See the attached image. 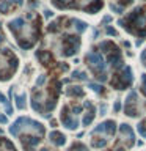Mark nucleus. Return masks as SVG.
I'll return each instance as SVG.
<instances>
[{"mask_svg":"<svg viewBox=\"0 0 146 151\" xmlns=\"http://www.w3.org/2000/svg\"><path fill=\"white\" fill-rule=\"evenodd\" d=\"M39 140L41 138L38 135H22L21 137V142L27 151H35V146L39 143Z\"/></svg>","mask_w":146,"mask_h":151,"instance_id":"nucleus-8","label":"nucleus"},{"mask_svg":"<svg viewBox=\"0 0 146 151\" xmlns=\"http://www.w3.org/2000/svg\"><path fill=\"white\" fill-rule=\"evenodd\" d=\"M86 63L90 65V68L96 72V77L105 74V63H104L101 54L98 52H90L86 55Z\"/></svg>","mask_w":146,"mask_h":151,"instance_id":"nucleus-2","label":"nucleus"},{"mask_svg":"<svg viewBox=\"0 0 146 151\" xmlns=\"http://www.w3.org/2000/svg\"><path fill=\"white\" fill-rule=\"evenodd\" d=\"M138 132L143 135V137H146V120H143V121L138 125Z\"/></svg>","mask_w":146,"mask_h":151,"instance_id":"nucleus-23","label":"nucleus"},{"mask_svg":"<svg viewBox=\"0 0 146 151\" xmlns=\"http://www.w3.org/2000/svg\"><path fill=\"white\" fill-rule=\"evenodd\" d=\"M44 13H46V17H51V16H52V13H51L49 10H47V11H44Z\"/></svg>","mask_w":146,"mask_h":151,"instance_id":"nucleus-36","label":"nucleus"},{"mask_svg":"<svg viewBox=\"0 0 146 151\" xmlns=\"http://www.w3.org/2000/svg\"><path fill=\"white\" fill-rule=\"evenodd\" d=\"M61 121H63V126H66L68 129H77V126H79L77 118L69 113L68 107H63V110H61Z\"/></svg>","mask_w":146,"mask_h":151,"instance_id":"nucleus-6","label":"nucleus"},{"mask_svg":"<svg viewBox=\"0 0 146 151\" xmlns=\"http://www.w3.org/2000/svg\"><path fill=\"white\" fill-rule=\"evenodd\" d=\"M11 2H14L16 5H22V0H11Z\"/></svg>","mask_w":146,"mask_h":151,"instance_id":"nucleus-35","label":"nucleus"},{"mask_svg":"<svg viewBox=\"0 0 146 151\" xmlns=\"http://www.w3.org/2000/svg\"><path fill=\"white\" fill-rule=\"evenodd\" d=\"M99 49L101 50H104V52H115V50H118V47L113 44L112 41H104V42H101V46H99Z\"/></svg>","mask_w":146,"mask_h":151,"instance_id":"nucleus-14","label":"nucleus"},{"mask_svg":"<svg viewBox=\"0 0 146 151\" xmlns=\"http://www.w3.org/2000/svg\"><path fill=\"white\" fill-rule=\"evenodd\" d=\"M141 93L146 96V74L141 76Z\"/></svg>","mask_w":146,"mask_h":151,"instance_id":"nucleus-25","label":"nucleus"},{"mask_svg":"<svg viewBox=\"0 0 146 151\" xmlns=\"http://www.w3.org/2000/svg\"><path fill=\"white\" fill-rule=\"evenodd\" d=\"M107 33H109V35H115V36H116V32H115L113 29H110V27L107 29Z\"/></svg>","mask_w":146,"mask_h":151,"instance_id":"nucleus-31","label":"nucleus"},{"mask_svg":"<svg viewBox=\"0 0 146 151\" xmlns=\"http://www.w3.org/2000/svg\"><path fill=\"white\" fill-rule=\"evenodd\" d=\"M137 93L130 91V95L126 99V106H124V112L129 117H137Z\"/></svg>","mask_w":146,"mask_h":151,"instance_id":"nucleus-5","label":"nucleus"},{"mask_svg":"<svg viewBox=\"0 0 146 151\" xmlns=\"http://www.w3.org/2000/svg\"><path fill=\"white\" fill-rule=\"evenodd\" d=\"M66 95H69V96H79V98H82L85 93H83V90L80 87H69L68 90H66Z\"/></svg>","mask_w":146,"mask_h":151,"instance_id":"nucleus-15","label":"nucleus"},{"mask_svg":"<svg viewBox=\"0 0 146 151\" xmlns=\"http://www.w3.org/2000/svg\"><path fill=\"white\" fill-rule=\"evenodd\" d=\"M51 142L53 143V145H57V146H61V145H64V142H66V137H64L61 132H58V131H53V132H51Z\"/></svg>","mask_w":146,"mask_h":151,"instance_id":"nucleus-9","label":"nucleus"},{"mask_svg":"<svg viewBox=\"0 0 146 151\" xmlns=\"http://www.w3.org/2000/svg\"><path fill=\"white\" fill-rule=\"evenodd\" d=\"M129 3H132V0H121V5H129Z\"/></svg>","mask_w":146,"mask_h":151,"instance_id":"nucleus-33","label":"nucleus"},{"mask_svg":"<svg viewBox=\"0 0 146 151\" xmlns=\"http://www.w3.org/2000/svg\"><path fill=\"white\" fill-rule=\"evenodd\" d=\"M72 77H74V79H79V80H86L88 79L86 74H85V72H82V71H74V72H72Z\"/></svg>","mask_w":146,"mask_h":151,"instance_id":"nucleus-22","label":"nucleus"},{"mask_svg":"<svg viewBox=\"0 0 146 151\" xmlns=\"http://www.w3.org/2000/svg\"><path fill=\"white\" fill-rule=\"evenodd\" d=\"M36 57L41 60V63H43V65H49V63H52V55H51V52L38 50V52H36Z\"/></svg>","mask_w":146,"mask_h":151,"instance_id":"nucleus-13","label":"nucleus"},{"mask_svg":"<svg viewBox=\"0 0 146 151\" xmlns=\"http://www.w3.org/2000/svg\"><path fill=\"white\" fill-rule=\"evenodd\" d=\"M44 80H46V76H41L39 79L36 80V85H43V84H44Z\"/></svg>","mask_w":146,"mask_h":151,"instance_id":"nucleus-28","label":"nucleus"},{"mask_svg":"<svg viewBox=\"0 0 146 151\" xmlns=\"http://www.w3.org/2000/svg\"><path fill=\"white\" fill-rule=\"evenodd\" d=\"M90 88H93V90L98 91V93L102 91V87H101V85H96V84H90Z\"/></svg>","mask_w":146,"mask_h":151,"instance_id":"nucleus-26","label":"nucleus"},{"mask_svg":"<svg viewBox=\"0 0 146 151\" xmlns=\"http://www.w3.org/2000/svg\"><path fill=\"white\" fill-rule=\"evenodd\" d=\"M8 27H10V30H11L14 35H16V36H19V30L24 27V19H22V17L14 19V21H11L10 24H8Z\"/></svg>","mask_w":146,"mask_h":151,"instance_id":"nucleus-10","label":"nucleus"},{"mask_svg":"<svg viewBox=\"0 0 146 151\" xmlns=\"http://www.w3.org/2000/svg\"><path fill=\"white\" fill-rule=\"evenodd\" d=\"M94 120V107H93V104H91V107H90V112L85 115V118H83V125L88 126V125H91V121Z\"/></svg>","mask_w":146,"mask_h":151,"instance_id":"nucleus-17","label":"nucleus"},{"mask_svg":"<svg viewBox=\"0 0 146 151\" xmlns=\"http://www.w3.org/2000/svg\"><path fill=\"white\" fill-rule=\"evenodd\" d=\"M120 131H121V134L124 135V137H127L129 143L132 145V143H134V132H132V127H130L129 125H121V126H120Z\"/></svg>","mask_w":146,"mask_h":151,"instance_id":"nucleus-12","label":"nucleus"},{"mask_svg":"<svg viewBox=\"0 0 146 151\" xmlns=\"http://www.w3.org/2000/svg\"><path fill=\"white\" fill-rule=\"evenodd\" d=\"M115 131H116V125H115V121H112V120H109V121H104L101 123L98 127H94L93 132L91 134H98V132H102V134H107V135H113Z\"/></svg>","mask_w":146,"mask_h":151,"instance_id":"nucleus-7","label":"nucleus"},{"mask_svg":"<svg viewBox=\"0 0 146 151\" xmlns=\"http://www.w3.org/2000/svg\"><path fill=\"white\" fill-rule=\"evenodd\" d=\"M57 30H58V24H57V22L49 25V32H57Z\"/></svg>","mask_w":146,"mask_h":151,"instance_id":"nucleus-27","label":"nucleus"},{"mask_svg":"<svg viewBox=\"0 0 146 151\" xmlns=\"http://www.w3.org/2000/svg\"><path fill=\"white\" fill-rule=\"evenodd\" d=\"M105 110H107V106H105V104H102V106H101V115H105Z\"/></svg>","mask_w":146,"mask_h":151,"instance_id":"nucleus-30","label":"nucleus"},{"mask_svg":"<svg viewBox=\"0 0 146 151\" xmlns=\"http://www.w3.org/2000/svg\"><path fill=\"white\" fill-rule=\"evenodd\" d=\"M63 46H64V49H63V50H64V52H63L64 57L74 55V54L79 50V47H80V40H79V36L66 35V36L63 38Z\"/></svg>","mask_w":146,"mask_h":151,"instance_id":"nucleus-4","label":"nucleus"},{"mask_svg":"<svg viewBox=\"0 0 146 151\" xmlns=\"http://www.w3.org/2000/svg\"><path fill=\"white\" fill-rule=\"evenodd\" d=\"M22 127H24L25 131H35V132L38 134V137H43L44 135V126L41 125V123H36V121H33V120L24 118V117L16 120V123L10 127V132L13 135H19V131H21Z\"/></svg>","mask_w":146,"mask_h":151,"instance_id":"nucleus-1","label":"nucleus"},{"mask_svg":"<svg viewBox=\"0 0 146 151\" xmlns=\"http://www.w3.org/2000/svg\"><path fill=\"white\" fill-rule=\"evenodd\" d=\"M105 145H107V138H102V140L93 138V140H91V146H93V148H101V146H105Z\"/></svg>","mask_w":146,"mask_h":151,"instance_id":"nucleus-21","label":"nucleus"},{"mask_svg":"<svg viewBox=\"0 0 146 151\" xmlns=\"http://www.w3.org/2000/svg\"><path fill=\"white\" fill-rule=\"evenodd\" d=\"M109 61H110V65H112V68H120L122 65V58H121L120 50H115L113 54H110Z\"/></svg>","mask_w":146,"mask_h":151,"instance_id":"nucleus-11","label":"nucleus"},{"mask_svg":"<svg viewBox=\"0 0 146 151\" xmlns=\"http://www.w3.org/2000/svg\"><path fill=\"white\" fill-rule=\"evenodd\" d=\"M72 24H74L75 29H77L79 33H82V32H85V30H86V24H85V22H82V21H79V19H74Z\"/></svg>","mask_w":146,"mask_h":151,"instance_id":"nucleus-20","label":"nucleus"},{"mask_svg":"<svg viewBox=\"0 0 146 151\" xmlns=\"http://www.w3.org/2000/svg\"><path fill=\"white\" fill-rule=\"evenodd\" d=\"M120 109H121V104H120V102H116V104H115V112H118Z\"/></svg>","mask_w":146,"mask_h":151,"instance_id":"nucleus-34","label":"nucleus"},{"mask_svg":"<svg viewBox=\"0 0 146 151\" xmlns=\"http://www.w3.org/2000/svg\"><path fill=\"white\" fill-rule=\"evenodd\" d=\"M8 11V2L6 0H2L0 2V13H6Z\"/></svg>","mask_w":146,"mask_h":151,"instance_id":"nucleus-24","label":"nucleus"},{"mask_svg":"<svg viewBox=\"0 0 146 151\" xmlns=\"http://www.w3.org/2000/svg\"><path fill=\"white\" fill-rule=\"evenodd\" d=\"M25 99H27V96H25V93H22V95H17L16 96V106H17V109H25Z\"/></svg>","mask_w":146,"mask_h":151,"instance_id":"nucleus-18","label":"nucleus"},{"mask_svg":"<svg viewBox=\"0 0 146 151\" xmlns=\"http://www.w3.org/2000/svg\"><path fill=\"white\" fill-rule=\"evenodd\" d=\"M0 42H3V35L0 33Z\"/></svg>","mask_w":146,"mask_h":151,"instance_id":"nucleus-37","label":"nucleus"},{"mask_svg":"<svg viewBox=\"0 0 146 151\" xmlns=\"http://www.w3.org/2000/svg\"><path fill=\"white\" fill-rule=\"evenodd\" d=\"M6 121H8V118L5 115H0V123H6Z\"/></svg>","mask_w":146,"mask_h":151,"instance_id":"nucleus-32","label":"nucleus"},{"mask_svg":"<svg viewBox=\"0 0 146 151\" xmlns=\"http://www.w3.org/2000/svg\"><path fill=\"white\" fill-rule=\"evenodd\" d=\"M112 11H116V13H122V10L120 8V6H116V5H112Z\"/></svg>","mask_w":146,"mask_h":151,"instance_id":"nucleus-29","label":"nucleus"},{"mask_svg":"<svg viewBox=\"0 0 146 151\" xmlns=\"http://www.w3.org/2000/svg\"><path fill=\"white\" fill-rule=\"evenodd\" d=\"M130 84H132V69L129 66L124 68L121 74H116L112 80V85L115 88H118V90H124V88L129 87Z\"/></svg>","mask_w":146,"mask_h":151,"instance_id":"nucleus-3","label":"nucleus"},{"mask_svg":"<svg viewBox=\"0 0 146 151\" xmlns=\"http://www.w3.org/2000/svg\"><path fill=\"white\" fill-rule=\"evenodd\" d=\"M0 102H2L3 106H5V109H6V113H8V115H11V113H13V107H11V104L8 102V99H6L5 96L2 95V93H0Z\"/></svg>","mask_w":146,"mask_h":151,"instance_id":"nucleus-19","label":"nucleus"},{"mask_svg":"<svg viewBox=\"0 0 146 151\" xmlns=\"http://www.w3.org/2000/svg\"><path fill=\"white\" fill-rule=\"evenodd\" d=\"M102 8V2L101 0H94V3L93 5H90V6H86V13H91V14H94L98 10H101Z\"/></svg>","mask_w":146,"mask_h":151,"instance_id":"nucleus-16","label":"nucleus"}]
</instances>
